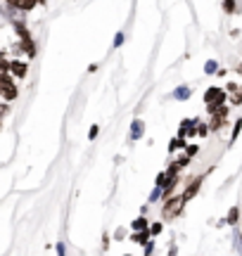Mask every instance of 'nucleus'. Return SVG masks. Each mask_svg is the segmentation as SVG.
Wrapping results in <instances>:
<instances>
[{"mask_svg": "<svg viewBox=\"0 0 242 256\" xmlns=\"http://www.w3.org/2000/svg\"><path fill=\"white\" fill-rule=\"evenodd\" d=\"M235 242H238V244H235V249H238V254H242V235L238 232V230H235Z\"/></svg>", "mask_w": 242, "mask_h": 256, "instance_id": "nucleus-21", "label": "nucleus"}, {"mask_svg": "<svg viewBox=\"0 0 242 256\" xmlns=\"http://www.w3.org/2000/svg\"><path fill=\"white\" fill-rule=\"evenodd\" d=\"M238 74H240V76H242V64H240V66H238Z\"/></svg>", "mask_w": 242, "mask_h": 256, "instance_id": "nucleus-28", "label": "nucleus"}, {"mask_svg": "<svg viewBox=\"0 0 242 256\" xmlns=\"http://www.w3.org/2000/svg\"><path fill=\"white\" fill-rule=\"evenodd\" d=\"M176 147H183V150H186V142H183V140H180V138H176V140H171V142H168V150H171V152H174V150H176Z\"/></svg>", "mask_w": 242, "mask_h": 256, "instance_id": "nucleus-17", "label": "nucleus"}, {"mask_svg": "<svg viewBox=\"0 0 242 256\" xmlns=\"http://www.w3.org/2000/svg\"><path fill=\"white\" fill-rule=\"evenodd\" d=\"M183 204H186V200H183V197H171V200H166L164 209H162V218H164V220L176 218L178 214L183 211Z\"/></svg>", "mask_w": 242, "mask_h": 256, "instance_id": "nucleus-2", "label": "nucleus"}, {"mask_svg": "<svg viewBox=\"0 0 242 256\" xmlns=\"http://www.w3.org/2000/svg\"><path fill=\"white\" fill-rule=\"evenodd\" d=\"M168 256H176V247H171V249H168Z\"/></svg>", "mask_w": 242, "mask_h": 256, "instance_id": "nucleus-27", "label": "nucleus"}, {"mask_svg": "<svg viewBox=\"0 0 242 256\" xmlns=\"http://www.w3.org/2000/svg\"><path fill=\"white\" fill-rule=\"evenodd\" d=\"M150 232H152V235H159V232H162V223H154V226H150Z\"/></svg>", "mask_w": 242, "mask_h": 256, "instance_id": "nucleus-22", "label": "nucleus"}, {"mask_svg": "<svg viewBox=\"0 0 242 256\" xmlns=\"http://www.w3.org/2000/svg\"><path fill=\"white\" fill-rule=\"evenodd\" d=\"M121 43H124V34H116V38H114V48H119Z\"/></svg>", "mask_w": 242, "mask_h": 256, "instance_id": "nucleus-25", "label": "nucleus"}, {"mask_svg": "<svg viewBox=\"0 0 242 256\" xmlns=\"http://www.w3.org/2000/svg\"><path fill=\"white\" fill-rule=\"evenodd\" d=\"M26 72H28V66L24 62H12L10 64V74H12V76H17V78H24Z\"/></svg>", "mask_w": 242, "mask_h": 256, "instance_id": "nucleus-8", "label": "nucleus"}, {"mask_svg": "<svg viewBox=\"0 0 242 256\" xmlns=\"http://www.w3.org/2000/svg\"><path fill=\"white\" fill-rule=\"evenodd\" d=\"M202 180H204V176H197L195 180H192V183H190V185L186 188V192H183V200H186V202L192 200L197 192H200V188H202Z\"/></svg>", "mask_w": 242, "mask_h": 256, "instance_id": "nucleus-5", "label": "nucleus"}, {"mask_svg": "<svg viewBox=\"0 0 242 256\" xmlns=\"http://www.w3.org/2000/svg\"><path fill=\"white\" fill-rule=\"evenodd\" d=\"M218 72V64L214 62V60H209V62L204 64V74H216ZM216 76H218V74H216Z\"/></svg>", "mask_w": 242, "mask_h": 256, "instance_id": "nucleus-14", "label": "nucleus"}, {"mask_svg": "<svg viewBox=\"0 0 242 256\" xmlns=\"http://www.w3.org/2000/svg\"><path fill=\"white\" fill-rule=\"evenodd\" d=\"M197 126H200L197 121H188V119H186L183 124H180V128H178V138L183 140L186 136H195V133H197L195 128H197Z\"/></svg>", "mask_w": 242, "mask_h": 256, "instance_id": "nucleus-7", "label": "nucleus"}, {"mask_svg": "<svg viewBox=\"0 0 242 256\" xmlns=\"http://www.w3.org/2000/svg\"><path fill=\"white\" fill-rule=\"evenodd\" d=\"M0 83H2V100L10 102V100H14L17 98V86H14V81H12V76L10 74H2L0 76Z\"/></svg>", "mask_w": 242, "mask_h": 256, "instance_id": "nucleus-3", "label": "nucleus"}, {"mask_svg": "<svg viewBox=\"0 0 242 256\" xmlns=\"http://www.w3.org/2000/svg\"><path fill=\"white\" fill-rule=\"evenodd\" d=\"M197 152H200V147H197V145H188L186 147V156H190V159H192Z\"/></svg>", "mask_w": 242, "mask_h": 256, "instance_id": "nucleus-18", "label": "nucleus"}, {"mask_svg": "<svg viewBox=\"0 0 242 256\" xmlns=\"http://www.w3.org/2000/svg\"><path fill=\"white\" fill-rule=\"evenodd\" d=\"M142 133H145V124H142L140 119H136L133 124H130V138H133V140H140Z\"/></svg>", "mask_w": 242, "mask_h": 256, "instance_id": "nucleus-10", "label": "nucleus"}, {"mask_svg": "<svg viewBox=\"0 0 242 256\" xmlns=\"http://www.w3.org/2000/svg\"><path fill=\"white\" fill-rule=\"evenodd\" d=\"M226 119H228V110L226 107H221V110H216L214 114H212V121H209V128L212 130H221L226 124Z\"/></svg>", "mask_w": 242, "mask_h": 256, "instance_id": "nucleus-4", "label": "nucleus"}, {"mask_svg": "<svg viewBox=\"0 0 242 256\" xmlns=\"http://www.w3.org/2000/svg\"><path fill=\"white\" fill-rule=\"evenodd\" d=\"M226 102V90L224 88H209L204 92V104L209 107V114H214L216 110H221Z\"/></svg>", "mask_w": 242, "mask_h": 256, "instance_id": "nucleus-1", "label": "nucleus"}, {"mask_svg": "<svg viewBox=\"0 0 242 256\" xmlns=\"http://www.w3.org/2000/svg\"><path fill=\"white\" fill-rule=\"evenodd\" d=\"M98 133H100V128H98V126H90V133H88V138H90V140H95V138H98Z\"/></svg>", "mask_w": 242, "mask_h": 256, "instance_id": "nucleus-23", "label": "nucleus"}, {"mask_svg": "<svg viewBox=\"0 0 242 256\" xmlns=\"http://www.w3.org/2000/svg\"><path fill=\"white\" fill-rule=\"evenodd\" d=\"M150 235H152L150 230H148V232H138V235H133V242H138V244H150V242H148Z\"/></svg>", "mask_w": 242, "mask_h": 256, "instance_id": "nucleus-13", "label": "nucleus"}, {"mask_svg": "<svg viewBox=\"0 0 242 256\" xmlns=\"http://www.w3.org/2000/svg\"><path fill=\"white\" fill-rule=\"evenodd\" d=\"M240 130H242V119H238V121H235V128H233V138H230V142H235V140H238Z\"/></svg>", "mask_w": 242, "mask_h": 256, "instance_id": "nucleus-16", "label": "nucleus"}, {"mask_svg": "<svg viewBox=\"0 0 242 256\" xmlns=\"http://www.w3.org/2000/svg\"><path fill=\"white\" fill-rule=\"evenodd\" d=\"M209 130H212V128H209V126H204V124H200V126H197V136L206 138V136H209Z\"/></svg>", "mask_w": 242, "mask_h": 256, "instance_id": "nucleus-19", "label": "nucleus"}, {"mask_svg": "<svg viewBox=\"0 0 242 256\" xmlns=\"http://www.w3.org/2000/svg\"><path fill=\"white\" fill-rule=\"evenodd\" d=\"M10 8H17V10H34V8H36V0H14V2H10Z\"/></svg>", "mask_w": 242, "mask_h": 256, "instance_id": "nucleus-11", "label": "nucleus"}, {"mask_svg": "<svg viewBox=\"0 0 242 256\" xmlns=\"http://www.w3.org/2000/svg\"><path fill=\"white\" fill-rule=\"evenodd\" d=\"M238 216H240V209H238V206H233V209H230V216H228V223H230V226H235V223H238Z\"/></svg>", "mask_w": 242, "mask_h": 256, "instance_id": "nucleus-15", "label": "nucleus"}, {"mask_svg": "<svg viewBox=\"0 0 242 256\" xmlns=\"http://www.w3.org/2000/svg\"><path fill=\"white\" fill-rule=\"evenodd\" d=\"M154 254V244L150 242V244H145V256H152Z\"/></svg>", "mask_w": 242, "mask_h": 256, "instance_id": "nucleus-24", "label": "nucleus"}, {"mask_svg": "<svg viewBox=\"0 0 242 256\" xmlns=\"http://www.w3.org/2000/svg\"><path fill=\"white\" fill-rule=\"evenodd\" d=\"M224 10L226 12H233V10H238V5H233V2H224Z\"/></svg>", "mask_w": 242, "mask_h": 256, "instance_id": "nucleus-26", "label": "nucleus"}, {"mask_svg": "<svg viewBox=\"0 0 242 256\" xmlns=\"http://www.w3.org/2000/svg\"><path fill=\"white\" fill-rule=\"evenodd\" d=\"M190 95H192V88H190V86H178L176 90H174V100H178V102L190 100Z\"/></svg>", "mask_w": 242, "mask_h": 256, "instance_id": "nucleus-9", "label": "nucleus"}, {"mask_svg": "<svg viewBox=\"0 0 242 256\" xmlns=\"http://www.w3.org/2000/svg\"><path fill=\"white\" fill-rule=\"evenodd\" d=\"M226 92H228V98H230L233 104H242V86H238V83H228Z\"/></svg>", "mask_w": 242, "mask_h": 256, "instance_id": "nucleus-6", "label": "nucleus"}, {"mask_svg": "<svg viewBox=\"0 0 242 256\" xmlns=\"http://www.w3.org/2000/svg\"><path fill=\"white\" fill-rule=\"evenodd\" d=\"M130 228L136 230V232H148L150 230V226H148V220L142 218V216H140V218H136L133 220V223H130Z\"/></svg>", "mask_w": 242, "mask_h": 256, "instance_id": "nucleus-12", "label": "nucleus"}, {"mask_svg": "<svg viewBox=\"0 0 242 256\" xmlns=\"http://www.w3.org/2000/svg\"><path fill=\"white\" fill-rule=\"evenodd\" d=\"M162 192H164L162 188H154V190H152V194H150V202H157L159 197H162Z\"/></svg>", "mask_w": 242, "mask_h": 256, "instance_id": "nucleus-20", "label": "nucleus"}]
</instances>
